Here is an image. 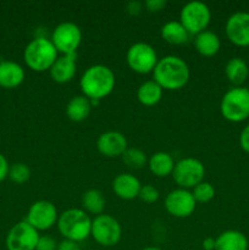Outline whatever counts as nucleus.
Returning <instances> with one entry per match:
<instances>
[{"instance_id": "nucleus-5", "label": "nucleus", "mask_w": 249, "mask_h": 250, "mask_svg": "<svg viewBox=\"0 0 249 250\" xmlns=\"http://www.w3.org/2000/svg\"><path fill=\"white\" fill-rule=\"evenodd\" d=\"M221 114L227 121L242 122L249 117V89L234 87L227 90L220 104Z\"/></svg>"}, {"instance_id": "nucleus-23", "label": "nucleus", "mask_w": 249, "mask_h": 250, "mask_svg": "<svg viewBox=\"0 0 249 250\" xmlns=\"http://www.w3.org/2000/svg\"><path fill=\"white\" fill-rule=\"evenodd\" d=\"M164 89L154 80L145 81L137 89V98L144 106H154L163 98Z\"/></svg>"}, {"instance_id": "nucleus-11", "label": "nucleus", "mask_w": 249, "mask_h": 250, "mask_svg": "<svg viewBox=\"0 0 249 250\" xmlns=\"http://www.w3.org/2000/svg\"><path fill=\"white\" fill-rule=\"evenodd\" d=\"M38 239L39 232L24 220L10 229L5 244L7 250H36Z\"/></svg>"}, {"instance_id": "nucleus-1", "label": "nucleus", "mask_w": 249, "mask_h": 250, "mask_svg": "<svg viewBox=\"0 0 249 250\" xmlns=\"http://www.w3.org/2000/svg\"><path fill=\"white\" fill-rule=\"evenodd\" d=\"M189 67L180 56L167 55L159 59L153 71V80L163 89L177 90L185 87L189 81Z\"/></svg>"}, {"instance_id": "nucleus-38", "label": "nucleus", "mask_w": 249, "mask_h": 250, "mask_svg": "<svg viewBox=\"0 0 249 250\" xmlns=\"http://www.w3.org/2000/svg\"><path fill=\"white\" fill-rule=\"evenodd\" d=\"M142 250H163V249L158 248V247H146V248H143Z\"/></svg>"}, {"instance_id": "nucleus-26", "label": "nucleus", "mask_w": 249, "mask_h": 250, "mask_svg": "<svg viewBox=\"0 0 249 250\" xmlns=\"http://www.w3.org/2000/svg\"><path fill=\"white\" fill-rule=\"evenodd\" d=\"M81 202H82L83 210L85 212H89V214L98 216V215H102L103 211H104L106 200H105L104 194L99 189L92 188V189H88L83 193Z\"/></svg>"}, {"instance_id": "nucleus-15", "label": "nucleus", "mask_w": 249, "mask_h": 250, "mask_svg": "<svg viewBox=\"0 0 249 250\" xmlns=\"http://www.w3.org/2000/svg\"><path fill=\"white\" fill-rule=\"evenodd\" d=\"M97 148L100 154L107 158L122 156V154L128 148V143L121 132L107 131L100 134L97 139Z\"/></svg>"}, {"instance_id": "nucleus-24", "label": "nucleus", "mask_w": 249, "mask_h": 250, "mask_svg": "<svg viewBox=\"0 0 249 250\" xmlns=\"http://www.w3.org/2000/svg\"><path fill=\"white\" fill-rule=\"evenodd\" d=\"M225 73L229 82L239 87L246 82L249 75V68L243 59L232 58L227 61L226 66H225Z\"/></svg>"}, {"instance_id": "nucleus-17", "label": "nucleus", "mask_w": 249, "mask_h": 250, "mask_svg": "<svg viewBox=\"0 0 249 250\" xmlns=\"http://www.w3.org/2000/svg\"><path fill=\"white\" fill-rule=\"evenodd\" d=\"M141 188V182L132 173H120L112 181V190L120 199L132 200L138 198Z\"/></svg>"}, {"instance_id": "nucleus-2", "label": "nucleus", "mask_w": 249, "mask_h": 250, "mask_svg": "<svg viewBox=\"0 0 249 250\" xmlns=\"http://www.w3.org/2000/svg\"><path fill=\"white\" fill-rule=\"evenodd\" d=\"M116 78L112 70L107 66L98 63L88 67L80 80V87L83 95L90 100H102L114 90Z\"/></svg>"}, {"instance_id": "nucleus-18", "label": "nucleus", "mask_w": 249, "mask_h": 250, "mask_svg": "<svg viewBox=\"0 0 249 250\" xmlns=\"http://www.w3.org/2000/svg\"><path fill=\"white\" fill-rule=\"evenodd\" d=\"M23 67L15 61H0V87L4 89H14L24 81Z\"/></svg>"}, {"instance_id": "nucleus-37", "label": "nucleus", "mask_w": 249, "mask_h": 250, "mask_svg": "<svg viewBox=\"0 0 249 250\" xmlns=\"http://www.w3.org/2000/svg\"><path fill=\"white\" fill-rule=\"evenodd\" d=\"M202 247L204 250H215V238L207 237L205 239H203Z\"/></svg>"}, {"instance_id": "nucleus-27", "label": "nucleus", "mask_w": 249, "mask_h": 250, "mask_svg": "<svg viewBox=\"0 0 249 250\" xmlns=\"http://www.w3.org/2000/svg\"><path fill=\"white\" fill-rule=\"evenodd\" d=\"M121 158L124 165L132 170H141L148 163L145 153L139 148H127Z\"/></svg>"}, {"instance_id": "nucleus-14", "label": "nucleus", "mask_w": 249, "mask_h": 250, "mask_svg": "<svg viewBox=\"0 0 249 250\" xmlns=\"http://www.w3.org/2000/svg\"><path fill=\"white\" fill-rule=\"evenodd\" d=\"M226 36L233 44L239 46L249 45V12L238 11L227 19L225 26Z\"/></svg>"}, {"instance_id": "nucleus-7", "label": "nucleus", "mask_w": 249, "mask_h": 250, "mask_svg": "<svg viewBox=\"0 0 249 250\" xmlns=\"http://www.w3.org/2000/svg\"><path fill=\"white\" fill-rule=\"evenodd\" d=\"M50 41L58 53L62 55L77 54V49L82 42V31L75 22H61L54 28Z\"/></svg>"}, {"instance_id": "nucleus-6", "label": "nucleus", "mask_w": 249, "mask_h": 250, "mask_svg": "<svg viewBox=\"0 0 249 250\" xmlns=\"http://www.w3.org/2000/svg\"><path fill=\"white\" fill-rule=\"evenodd\" d=\"M205 176V166L195 158H183L175 164L172 177L176 185L183 189H193L203 182Z\"/></svg>"}, {"instance_id": "nucleus-30", "label": "nucleus", "mask_w": 249, "mask_h": 250, "mask_svg": "<svg viewBox=\"0 0 249 250\" xmlns=\"http://www.w3.org/2000/svg\"><path fill=\"white\" fill-rule=\"evenodd\" d=\"M159 195H160V194H159V190L156 189L154 186L145 185V186H142L138 198L142 200V202L148 203V204H151V203L158 202Z\"/></svg>"}, {"instance_id": "nucleus-10", "label": "nucleus", "mask_w": 249, "mask_h": 250, "mask_svg": "<svg viewBox=\"0 0 249 250\" xmlns=\"http://www.w3.org/2000/svg\"><path fill=\"white\" fill-rule=\"evenodd\" d=\"M90 236L102 247H114L121 241L122 229L115 217L110 215H98L92 220Z\"/></svg>"}, {"instance_id": "nucleus-22", "label": "nucleus", "mask_w": 249, "mask_h": 250, "mask_svg": "<svg viewBox=\"0 0 249 250\" xmlns=\"http://www.w3.org/2000/svg\"><path fill=\"white\" fill-rule=\"evenodd\" d=\"M175 164L172 156L166 151H158L153 154L148 160L149 170L156 177H166L172 175Z\"/></svg>"}, {"instance_id": "nucleus-4", "label": "nucleus", "mask_w": 249, "mask_h": 250, "mask_svg": "<svg viewBox=\"0 0 249 250\" xmlns=\"http://www.w3.org/2000/svg\"><path fill=\"white\" fill-rule=\"evenodd\" d=\"M26 65L36 72H44L50 70L53 63L58 59V50L50 39L37 37L29 42L23 51Z\"/></svg>"}, {"instance_id": "nucleus-25", "label": "nucleus", "mask_w": 249, "mask_h": 250, "mask_svg": "<svg viewBox=\"0 0 249 250\" xmlns=\"http://www.w3.org/2000/svg\"><path fill=\"white\" fill-rule=\"evenodd\" d=\"M161 37L167 43L173 44V45H180V44L186 43L188 41L189 33L187 29L183 27L180 21H168L161 27L160 29Z\"/></svg>"}, {"instance_id": "nucleus-21", "label": "nucleus", "mask_w": 249, "mask_h": 250, "mask_svg": "<svg viewBox=\"0 0 249 250\" xmlns=\"http://www.w3.org/2000/svg\"><path fill=\"white\" fill-rule=\"evenodd\" d=\"M92 102L85 95H75L66 105V116L73 122H82L89 116Z\"/></svg>"}, {"instance_id": "nucleus-33", "label": "nucleus", "mask_w": 249, "mask_h": 250, "mask_svg": "<svg viewBox=\"0 0 249 250\" xmlns=\"http://www.w3.org/2000/svg\"><path fill=\"white\" fill-rule=\"evenodd\" d=\"M239 144H241V148L249 154V125H247L242 129L241 136H239Z\"/></svg>"}, {"instance_id": "nucleus-32", "label": "nucleus", "mask_w": 249, "mask_h": 250, "mask_svg": "<svg viewBox=\"0 0 249 250\" xmlns=\"http://www.w3.org/2000/svg\"><path fill=\"white\" fill-rule=\"evenodd\" d=\"M166 0H146L144 2V6L148 9V11L151 12H156V11H160L163 10L164 7L166 6Z\"/></svg>"}, {"instance_id": "nucleus-16", "label": "nucleus", "mask_w": 249, "mask_h": 250, "mask_svg": "<svg viewBox=\"0 0 249 250\" xmlns=\"http://www.w3.org/2000/svg\"><path fill=\"white\" fill-rule=\"evenodd\" d=\"M77 71V54L58 56L50 67V77L56 83H67L75 77Z\"/></svg>"}, {"instance_id": "nucleus-28", "label": "nucleus", "mask_w": 249, "mask_h": 250, "mask_svg": "<svg viewBox=\"0 0 249 250\" xmlns=\"http://www.w3.org/2000/svg\"><path fill=\"white\" fill-rule=\"evenodd\" d=\"M7 177L14 183L23 185L31 177V168L28 167V165H26L23 163H15L12 165H10L9 176Z\"/></svg>"}, {"instance_id": "nucleus-12", "label": "nucleus", "mask_w": 249, "mask_h": 250, "mask_svg": "<svg viewBox=\"0 0 249 250\" xmlns=\"http://www.w3.org/2000/svg\"><path fill=\"white\" fill-rule=\"evenodd\" d=\"M58 219V209L48 200H38L33 203L26 216V221L38 232L50 229L54 225H56Z\"/></svg>"}, {"instance_id": "nucleus-3", "label": "nucleus", "mask_w": 249, "mask_h": 250, "mask_svg": "<svg viewBox=\"0 0 249 250\" xmlns=\"http://www.w3.org/2000/svg\"><path fill=\"white\" fill-rule=\"evenodd\" d=\"M58 229L63 239L73 242L84 241L90 236L92 231V220L89 215L83 209H68L59 215Z\"/></svg>"}, {"instance_id": "nucleus-29", "label": "nucleus", "mask_w": 249, "mask_h": 250, "mask_svg": "<svg viewBox=\"0 0 249 250\" xmlns=\"http://www.w3.org/2000/svg\"><path fill=\"white\" fill-rule=\"evenodd\" d=\"M192 194L195 202L205 204V203H209L215 197V188L212 187L211 183L203 181V182H200L199 185L193 188Z\"/></svg>"}, {"instance_id": "nucleus-34", "label": "nucleus", "mask_w": 249, "mask_h": 250, "mask_svg": "<svg viewBox=\"0 0 249 250\" xmlns=\"http://www.w3.org/2000/svg\"><path fill=\"white\" fill-rule=\"evenodd\" d=\"M9 161H7V159L0 153V182H2L5 178H7V176H9Z\"/></svg>"}, {"instance_id": "nucleus-19", "label": "nucleus", "mask_w": 249, "mask_h": 250, "mask_svg": "<svg viewBox=\"0 0 249 250\" xmlns=\"http://www.w3.org/2000/svg\"><path fill=\"white\" fill-rule=\"evenodd\" d=\"M246 234L236 229H228L215 238V250H248Z\"/></svg>"}, {"instance_id": "nucleus-20", "label": "nucleus", "mask_w": 249, "mask_h": 250, "mask_svg": "<svg viewBox=\"0 0 249 250\" xmlns=\"http://www.w3.org/2000/svg\"><path fill=\"white\" fill-rule=\"evenodd\" d=\"M194 46L195 50L203 56H214L215 54L219 53L220 46H221V42H220L219 36L212 31H205L200 32L195 36L194 38Z\"/></svg>"}, {"instance_id": "nucleus-36", "label": "nucleus", "mask_w": 249, "mask_h": 250, "mask_svg": "<svg viewBox=\"0 0 249 250\" xmlns=\"http://www.w3.org/2000/svg\"><path fill=\"white\" fill-rule=\"evenodd\" d=\"M126 7H127V11H128L129 14L137 15L139 14V11H141L142 4L139 1H129Z\"/></svg>"}, {"instance_id": "nucleus-8", "label": "nucleus", "mask_w": 249, "mask_h": 250, "mask_svg": "<svg viewBox=\"0 0 249 250\" xmlns=\"http://www.w3.org/2000/svg\"><path fill=\"white\" fill-rule=\"evenodd\" d=\"M211 20V11L205 2L189 1L180 12V22L189 34L197 36L205 31Z\"/></svg>"}, {"instance_id": "nucleus-31", "label": "nucleus", "mask_w": 249, "mask_h": 250, "mask_svg": "<svg viewBox=\"0 0 249 250\" xmlns=\"http://www.w3.org/2000/svg\"><path fill=\"white\" fill-rule=\"evenodd\" d=\"M36 250H58V243L50 236H39Z\"/></svg>"}, {"instance_id": "nucleus-35", "label": "nucleus", "mask_w": 249, "mask_h": 250, "mask_svg": "<svg viewBox=\"0 0 249 250\" xmlns=\"http://www.w3.org/2000/svg\"><path fill=\"white\" fill-rule=\"evenodd\" d=\"M58 250H81V247L77 242L62 239L60 243H58Z\"/></svg>"}, {"instance_id": "nucleus-9", "label": "nucleus", "mask_w": 249, "mask_h": 250, "mask_svg": "<svg viewBox=\"0 0 249 250\" xmlns=\"http://www.w3.org/2000/svg\"><path fill=\"white\" fill-rule=\"evenodd\" d=\"M126 60L127 65L132 71L145 75V73L153 72L159 58L154 46L144 42H137L132 44L127 50Z\"/></svg>"}, {"instance_id": "nucleus-13", "label": "nucleus", "mask_w": 249, "mask_h": 250, "mask_svg": "<svg viewBox=\"0 0 249 250\" xmlns=\"http://www.w3.org/2000/svg\"><path fill=\"white\" fill-rule=\"evenodd\" d=\"M195 207L197 202L193 198L192 192L183 188L171 190L165 198V208L167 212L178 219L190 216L194 212Z\"/></svg>"}]
</instances>
